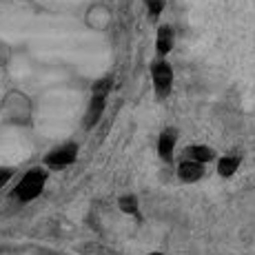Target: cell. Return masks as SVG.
<instances>
[{"label":"cell","mask_w":255,"mask_h":255,"mask_svg":"<svg viewBox=\"0 0 255 255\" xmlns=\"http://www.w3.org/2000/svg\"><path fill=\"white\" fill-rule=\"evenodd\" d=\"M45 178H47L45 171H40V169L29 171L20 182H18L16 195L22 200V202H29V200L38 198V195H40V191H42V186H45Z\"/></svg>","instance_id":"cell-1"},{"label":"cell","mask_w":255,"mask_h":255,"mask_svg":"<svg viewBox=\"0 0 255 255\" xmlns=\"http://www.w3.org/2000/svg\"><path fill=\"white\" fill-rule=\"evenodd\" d=\"M153 82H155V91L160 96H166L171 89V82H173V71L166 62H155L153 65Z\"/></svg>","instance_id":"cell-2"},{"label":"cell","mask_w":255,"mask_h":255,"mask_svg":"<svg viewBox=\"0 0 255 255\" xmlns=\"http://www.w3.org/2000/svg\"><path fill=\"white\" fill-rule=\"evenodd\" d=\"M76 153H78V146L76 144H65L60 149H56L53 153L47 155V164L53 166V169H62V166L71 164L76 160Z\"/></svg>","instance_id":"cell-3"},{"label":"cell","mask_w":255,"mask_h":255,"mask_svg":"<svg viewBox=\"0 0 255 255\" xmlns=\"http://www.w3.org/2000/svg\"><path fill=\"white\" fill-rule=\"evenodd\" d=\"M180 178L184 182H195V180L202 178V162L198 160H189V162L180 164Z\"/></svg>","instance_id":"cell-4"},{"label":"cell","mask_w":255,"mask_h":255,"mask_svg":"<svg viewBox=\"0 0 255 255\" xmlns=\"http://www.w3.org/2000/svg\"><path fill=\"white\" fill-rule=\"evenodd\" d=\"M173 146H175V131L173 129H166L162 135H160V142H158V151L164 160H171L173 155Z\"/></svg>","instance_id":"cell-5"},{"label":"cell","mask_w":255,"mask_h":255,"mask_svg":"<svg viewBox=\"0 0 255 255\" xmlns=\"http://www.w3.org/2000/svg\"><path fill=\"white\" fill-rule=\"evenodd\" d=\"M102 109H105V96L100 93H93V100H91V107H89V114H87V127H93L100 118Z\"/></svg>","instance_id":"cell-6"},{"label":"cell","mask_w":255,"mask_h":255,"mask_svg":"<svg viewBox=\"0 0 255 255\" xmlns=\"http://www.w3.org/2000/svg\"><path fill=\"white\" fill-rule=\"evenodd\" d=\"M173 47V29L171 27H160L158 29V51L169 53Z\"/></svg>","instance_id":"cell-7"},{"label":"cell","mask_w":255,"mask_h":255,"mask_svg":"<svg viewBox=\"0 0 255 255\" xmlns=\"http://www.w3.org/2000/svg\"><path fill=\"white\" fill-rule=\"evenodd\" d=\"M189 155H191V160H198V162H209V160H213V151H211L209 146H191Z\"/></svg>","instance_id":"cell-8"},{"label":"cell","mask_w":255,"mask_h":255,"mask_svg":"<svg viewBox=\"0 0 255 255\" xmlns=\"http://www.w3.org/2000/svg\"><path fill=\"white\" fill-rule=\"evenodd\" d=\"M238 164H240L238 158H222V160H220V164H218V171L224 175V178H229V175L235 173Z\"/></svg>","instance_id":"cell-9"},{"label":"cell","mask_w":255,"mask_h":255,"mask_svg":"<svg viewBox=\"0 0 255 255\" xmlns=\"http://www.w3.org/2000/svg\"><path fill=\"white\" fill-rule=\"evenodd\" d=\"M120 209L125 211V213H135L138 211V202H135V198H122L120 200Z\"/></svg>","instance_id":"cell-10"},{"label":"cell","mask_w":255,"mask_h":255,"mask_svg":"<svg viewBox=\"0 0 255 255\" xmlns=\"http://www.w3.org/2000/svg\"><path fill=\"white\" fill-rule=\"evenodd\" d=\"M146 4H149L151 16H158V13L162 11V7H164V0H146Z\"/></svg>","instance_id":"cell-11"},{"label":"cell","mask_w":255,"mask_h":255,"mask_svg":"<svg viewBox=\"0 0 255 255\" xmlns=\"http://www.w3.org/2000/svg\"><path fill=\"white\" fill-rule=\"evenodd\" d=\"M109 87H111V80H109V78H105V80H100L96 87H93V93H100V96H107Z\"/></svg>","instance_id":"cell-12"},{"label":"cell","mask_w":255,"mask_h":255,"mask_svg":"<svg viewBox=\"0 0 255 255\" xmlns=\"http://www.w3.org/2000/svg\"><path fill=\"white\" fill-rule=\"evenodd\" d=\"M9 178H11V171H9V169H0V189H2V184L7 182Z\"/></svg>","instance_id":"cell-13"},{"label":"cell","mask_w":255,"mask_h":255,"mask_svg":"<svg viewBox=\"0 0 255 255\" xmlns=\"http://www.w3.org/2000/svg\"><path fill=\"white\" fill-rule=\"evenodd\" d=\"M151 255H160V253H151Z\"/></svg>","instance_id":"cell-14"}]
</instances>
